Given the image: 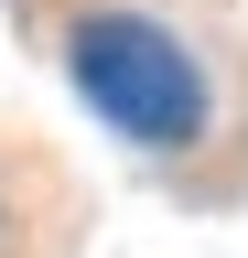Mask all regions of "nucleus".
Returning a JSON list of instances; mask_svg holds the SVG:
<instances>
[{"label":"nucleus","mask_w":248,"mask_h":258,"mask_svg":"<svg viewBox=\"0 0 248 258\" xmlns=\"http://www.w3.org/2000/svg\"><path fill=\"white\" fill-rule=\"evenodd\" d=\"M76 86H86V108H97L108 129H130V140H151V151H183L205 129L194 54H183L162 22H140V11H86L76 22Z\"/></svg>","instance_id":"obj_1"}]
</instances>
